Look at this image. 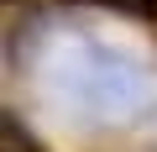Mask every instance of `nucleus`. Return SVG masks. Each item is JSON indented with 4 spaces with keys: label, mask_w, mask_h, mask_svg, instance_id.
Wrapping results in <instances>:
<instances>
[{
    "label": "nucleus",
    "mask_w": 157,
    "mask_h": 152,
    "mask_svg": "<svg viewBox=\"0 0 157 152\" xmlns=\"http://www.w3.org/2000/svg\"><path fill=\"white\" fill-rule=\"evenodd\" d=\"M63 6H100V11H115V16L157 21V0H63Z\"/></svg>",
    "instance_id": "1"
}]
</instances>
